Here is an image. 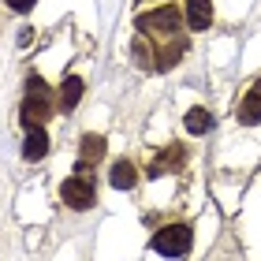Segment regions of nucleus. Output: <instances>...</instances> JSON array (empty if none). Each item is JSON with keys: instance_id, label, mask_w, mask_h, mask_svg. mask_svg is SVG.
<instances>
[{"instance_id": "1", "label": "nucleus", "mask_w": 261, "mask_h": 261, "mask_svg": "<svg viewBox=\"0 0 261 261\" xmlns=\"http://www.w3.org/2000/svg\"><path fill=\"white\" fill-rule=\"evenodd\" d=\"M53 116V101H49V86L38 79V75H30L27 79V101H22V109H19V123L22 127H45V120Z\"/></svg>"}, {"instance_id": "2", "label": "nucleus", "mask_w": 261, "mask_h": 261, "mask_svg": "<svg viewBox=\"0 0 261 261\" xmlns=\"http://www.w3.org/2000/svg\"><path fill=\"white\" fill-rule=\"evenodd\" d=\"M191 243H194L191 224H168V228H161L157 235H153V250H157L161 257H187Z\"/></svg>"}, {"instance_id": "3", "label": "nucleus", "mask_w": 261, "mask_h": 261, "mask_svg": "<svg viewBox=\"0 0 261 261\" xmlns=\"http://www.w3.org/2000/svg\"><path fill=\"white\" fill-rule=\"evenodd\" d=\"M60 198H64L67 209H93V201H97V187H93V179L86 172H79V175H71V179H64Z\"/></svg>"}, {"instance_id": "4", "label": "nucleus", "mask_w": 261, "mask_h": 261, "mask_svg": "<svg viewBox=\"0 0 261 261\" xmlns=\"http://www.w3.org/2000/svg\"><path fill=\"white\" fill-rule=\"evenodd\" d=\"M187 164V149L175 142V146H168V149H161L157 157L149 161V168H146V175L149 179H161V175H168V172H179Z\"/></svg>"}, {"instance_id": "5", "label": "nucleus", "mask_w": 261, "mask_h": 261, "mask_svg": "<svg viewBox=\"0 0 261 261\" xmlns=\"http://www.w3.org/2000/svg\"><path fill=\"white\" fill-rule=\"evenodd\" d=\"M105 149H109V142H105L101 135H82V142H79V172H86L90 164H97L101 157H105Z\"/></svg>"}, {"instance_id": "6", "label": "nucleus", "mask_w": 261, "mask_h": 261, "mask_svg": "<svg viewBox=\"0 0 261 261\" xmlns=\"http://www.w3.org/2000/svg\"><path fill=\"white\" fill-rule=\"evenodd\" d=\"M235 116H239V123H246V127L261 123V79L254 82L250 90H246V97L239 101V109H235Z\"/></svg>"}, {"instance_id": "7", "label": "nucleus", "mask_w": 261, "mask_h": 261, "mask_svg": "<svg viewBox=\"0 0 261 261\" xmlns=\"http://www.w3.org/2000/svg\"><path fill=\"white\" fill-rule=\"evenodd\" d=\"M45 153H49V135H45V127H30L27 142H22V157L27 161H41Z\"/></svg>"}, {"instance_id": "8", "label": "nucleus", "mask_w": 261, "mask_h": 261, "mask_svg": "<svg viewBox=\"0 0 261 261\" xmlns=\"http://www.w3.org/2000/svg\"><path fill=\"white\" fill-rule=\"evenodd\" d=\"M187 22L191 30H205L213 22V0H187Z\"/></svg>"}, {"instance_id": "9", "label": "nucleus", "mask_w": 261, "mask_h": 261, "mask_svg": "<svg viewBox=\"0 0 261 261\" xmlns=\"http://www.w3.org/2000/svg\"><path fill=\"white\" fill-rule=\"evenodd\" d=\"M82 101V79L79 75H67L64 86H60V112H75Z\"/></svg>"}, {"instance_id": "10", "label": "nucleus", "mask_w": 261, "mask_h": 261, "mask_svg": "<svg viewBox=\"0 0 261 261\" xmlns=\"http://www.w3.org/2000/svg\"><path fill=\"white\" fill-rule=\"evenodd\" d=\"M109 179H112V187H116V191H130V187L138 183V172H135V164H130V161H116Z\"/></svg>"}, {"instance_id": "11", "label": "nucleus", "mask_w": 261, "mask_h": 261, "mask_svg": "<svg viewBox=\"0 0 261 261\" xmlns=\"http://www.w3.org/2000/svg\"><path fill=\"white\" fill-rule=\"evenodd\" d=\"M183 127L191 130V135H205V130L213 127V112L209 109H191V112H187V120H183Z\"/></svg>"}, {"instance_id": "12", "label": "nucleus", "mask_w": 261, "mask_h": 261, "mask_svg": "<svg viewBox=\"0 0 261 261\" xmlns=\"http://www.w3.org/2000/svg\"><path fill=\"white\" fill-rule=\"evenodd\" d=\"M4 4H8L11 11H30L34 4H38V0H4Z\"/></svg>"}]
</instances>
